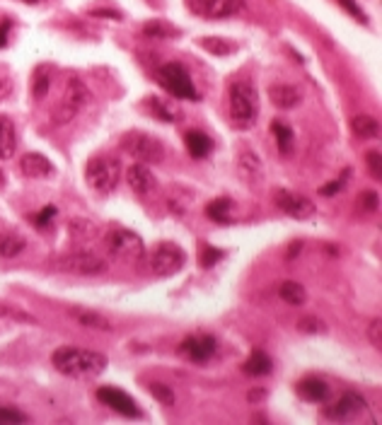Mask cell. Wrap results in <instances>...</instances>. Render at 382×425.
Instances as JSON below:
<instances>
[{"instance_id":"obj_17","label":"cell","mask_w":382,"mask_h":425,"mask_svg":"<svg viewBox=\"0 0 382 425\" xmlns=\"http://www.w3.org/2000/svg\"><path fill=\"white\" fill-rule=\"evenodd\" d=\"M17 153V128L10 116L0 114V160H10Z\"/></svg>"},{"instance_id":"obj_39","label":"cell","mask_w":382,"mask_h":425,"mask_svg":"<svg viewBox=\"0 0 382 425\" xmlns=\"http://www.w3.org/2000/svg\"><path fill=\"white\" fill-rule=\"evenodd\" d=\"M298 327L303 329L305 334H319V331H324V324L319 322V319H315V317H305V319H300Z\"/></svg>"},{"instance_id":"obj_26","label":"cell","mask_w":382,"mask_h":425,"mask_svg":"<svg viewBox=\"0 0 382 425\" xmlns=\"http://www.w3.org/2000/svg\"><path fill=\"white\" fill-rule=\"evenodd\" d=\"M278 297L283 299V302L293 304V307H300V304H305V299H308V292H305V287L296 283V280H286V283H281L278 287Z\"/></svg>"},{"instance_id":"obj_5","label":"cell","mask_w":382,"mask_h":425,"mask_svg":"<svg viewBox=\"0 0 382 425\" xmlns=\"http://www.w3.org/2000/svg\"><path fill=\"white\" fill-rule=\"evenodd\" d=\"M121 150L131 158H136L143 165H158L165 160V145L143 130H131L121 138Z\"/></svg>"},{"instance_id":"obj_18","label":"cell","mask_w":382,"mask_h":425,"mask_svg":"<svg viewBox=\"0 0 382 425\" xmlns=\"http://www.w3.org/2000/svg\"><path fill=\"white\" fill-rule=\"evenodd\" d=\"M268 97H271V102L278 106V109H293V106L300 104V95L298 87L293 85H273L271 90H268Z\"/></svg>"},{"instance_id":"obj_41","label":"cell","mask_w":382,"mask_h":425,"mask_svg":"<svg viewBox=\"0 0 382 425\" xmlns=\"http://www.w3.org/2000/svg\"><path fill=\"white\" fill-rule=\"evenodd\" d=\"M361 203H363V208H366L368 212H373V210H378V193L375 191H363L361 193Z\"/></svg>"},{"instance_id":"obj_11","label":"cell","mask_w":382,"mask_h":425,"mask_svg":"<svg viewBox=\"0 0 382 425\" xmlns=\"http://www.w3.org/2000/svg\"><path fill=\"white\" fill-rule=\"evenodd\" d=\"M363 411H366V399L356 391H346L339 401L324 411V416L331 421H356Z\"/></svg>"},{"instance_id":"obj_44","label":"cell","mask_w":382,"mask_h":425,"mask_svg":"<svg viewBox=\"0 0 382 425\" xmlns=\"http://www.w3.org/2000/svg\"><path fill=\"white\" fill-rule=\"evenodd\" d=\"M12 95V80L8 75H0V102Z\"/></svg>"},{"instance_id":"obj_45","label":"cell","mask_w":382,"mask_h":425,"mask_svg":"<svg viewBox=\"0 0 382 425\" xmlns=\"http://www.w3.org/2000/svg\"><path fill=\"white\" fill-rule=\"evenodd\" d=\"M10 29H12V20H3V22H0V48H3L5 43H8Z\"/></svg>"},{"instance_id":"obj_46","label":"cell","mask_w":382,"mask_h":425,"mask_svg":"<svg viewBox=\"0 0 382 425\" xmlns=\"http://www.w3.org/2000/svg\"><path fill=\"white\" fill-rule=\"evenodd\" d=\"M247 399H249V404H261L266 399V389H252L247 394Z\"/></svg>"},{"instance_id":"obj_42","label":"cell","mask_w":382,"mask_h":425,"mask_svg":"<svg viewBox=\"0 0 382 425\" xmlns=\"http://www.w3.org/2000/svg\"><path fill=\"white\" fill-rule=\"evenodd\" d=\"M54 217H56V208H54V205H49V208L39 210V215L34 217V222H36V227H46Z\"/></svg>"},{"instance_id":"obj_8","label":"cell","mask_w":382,"mask_h":425,"mask_svg":"<svg viewBox=\"0 0 382 425\" xmlns=\"http://www.w3.org/2000/svg\"><path fill=\"white\" fill-rule=\"evenodd\" d=\"M56 268L71 276H99L106 271V261L90 252H71L56 261Z\"/></svg>"},{"instance_id":"obj_28","label":"cell","mask_w":382,"mask_h":425,"mask_svg":"<svg viewBox=\"0 0 382 425\" xmlns=\"http://www.w3.org/2000/svg\"><path fill=\"white\" fill-rule=\"evenodd\" d=\"M143 34H146L148 39H172V36L179 34V29L172 27V24L165 20H150L146 27H143Z\"/></svg>"},{"instance_id":"obj_7","label":"cell","mask_w":382,"mask_h":425,"mask_svg":"<svg viewBox=\"0 0 382 425\" xmlns=\"http://www.w3.org/2000/svg\"><path fill=\"white\" fill-rule=\"evenodd\" d=\"M158 80H160V85L165 87V90L170 92L172 97L189 99V102H196V99H198V92H196V87H193L191 78H189V71H186L184 66H179V63H165V66L160 68Z\"/></svg>"},{"instance_id":"obj_23","label":"cell","mask_w":382,"mask_h":425,"mask_svg":"<svg viewBox=\"0 0 382 425\" xmlns=\"http://www.w3.org/2000/svg\"><path fill=\"white\" fill-rule=\"evenodd\" d=\"M184 143L191 158H206L213 150V140L206 133H201V130H189V133L184 135Z\"/></svg>"},{"instance_id":"obj_25","label":"cell","mask_w":382,"mask_h":425,"mask_svg":"<svg viewBox=\"0 0 382 425\" xmlns=\"http://www.w3.org/2000/svg\"><path fill=\"white\" fill-rule=\"evenodd\" d=\"M240 172L242 177L249 181V184H256V181L264 179V170H261V162L254 153H242L240 158Z\"/></svg>"},{"instance_id":"obj_15","label":"cell","mask_w":382,"mask_h":425,"mask_svg":"<svg viewBox=\"0 0 382 425\" xmlns=\"http://www.w3.org/2000/svg\"><path fill=\"white\" fill-rule=\"evenodd\" d=\"M20 170L24 177H29V179H46L56 172V167H54V162L49 158H44L41 153H27V155H22V160H20Z\"/></svg>"},{"instance_id":"obj_24","label":"cell","mask_w":382,"mask_h":425,"mask_svg":"<svg viewBox=\"0 0 382 425\" xmlns=\"http://www.w3.org/2000/svg\"><path fill=\"white\" fill-rule=\"evenodd\" d=\"M351 128H353V133L358 135V138H378L380 135V121L371 114H358L353 116V121H351Z\"/></svg>"},{"instance_id":"obj_40","label":"cell","mask_w":382,"mask_h":425,"mask_svg":"<svg viewBox=\"0 0 382 425\" xmlns=\"http://www.w3.org/2000/svg\"><path fill=\"white\" fill-rule=\"evenodd\" d=\"M368 170H371V174L375 179H380V150H371V153H368Z\"/></svg>"},{"instance_id":"obj_33","label":"cell","mask_w":382,"mask_h":425,"mask_svg":"<svg viewBox=\"0 0 382 425\" xmlns=\"http://www.w3.org/2000/svg\"><path fill=\"white\" fill-rule=\"evenodd\" d=\"M49 85H51V75H49V71L39 68V71L34 73V80H32V97L36 99V102H41V99L49 95Z\"/></svg>"},{"instance_id":"obj_14","label":"cell","mask_w":382,"mask_h":425,"mask_svg":"<svg viewBox=\"0 0 382 425\" xmlns=\"http://www.w3.org/2000/svg\"><path fill=\"white\" fill-rule=\"evenodd\" d=\"M189 8L203 17H228L242 8V0H189Z\"/></svg>"},{"instance_id":"obj_6","label":"cell","mask_w":382,"mask_h":425,"mask_svg":"<svg viewBox=\"0 0 382 425\" xmlns=\"http://www.w3.org/2000/svg\"><path fill=\"white\" fill-rule=\"evenodd\" d=\"M104 247L114 259L121 261H141L146 256V245H143L141 237L131 232V230H121V227L109 230L104 235Z\"/></svg>"},{"instance_id":"obj_37","label":"cell","mask_w":382,"mask_h":425,"mask_svg":"<svg viewBox=\"0 0 382 425\" xmlns=\"http://www.w3.org/2000/svg\"><path fill=\"white\" fill-rule=\"evenodd\" d=\"M221 259H223V252H221V249H216V247H211V245L203 247V252H201V266H203V268H211L213 264H218Z\"/></svg>"},{"instance_id":"obj_1","label":"cell","mask_w":382,"mask_h":425,"mask_svg":"<svg viewBox=\"0 0 382 425\" xmlns=\"http://www.w3.org/2000/svg\"><path fill=\"white\" fill-rule=\"evenodd\" d=\"M54 367L66 377L73 379H92L97 374H102L109 365L106 355L95 353V351H85V348H75V346H66L59 348L51 355Z\"/></svg>"},{"instance_id":"obj_12","label":"cell","mask_w":382,"mask_h":425,"mask_svg":"<svg viewBox=\"0 0 382 425\" xmlns=\"http://www.w3.org/2000/svg\"><path fill=\"white\" fill-rule=\"evenodd\" d=\"M97 399L104 406H109L111 411H116V414H121L126 418H139L141 416V411H139V406H136L134 399H131L126 391L114 389V386H102V389L97 391Z\"/></svg>"},{"instance_id":"obj_10","label":"cell","mask_w":382,"mask_h":425,"mask_svg":"<svg viewBox=\"0 0 382 425\" xmlns=\"http://www.w3.org/2000/svg\"><path fill=\"white\" fill-rule=\"evenodd\" d=\"M273 201H276V205L286 212V215L296 217V220H308V217L315 215V203H312L310 198L300 196V193L281 189V191H276Z\"/></svg>"},{"instance_id":"obj_30","label":"cell","mask_w":382,"mask_h":425,"mask_svg":"<svg viewBox=\"0 0 382 425\" xmlns=\"http://www.w3.org/2000/svg\"><path fill=\"white\" fill-rule=\"evenodd\" d=\"M198 43L213 56H230L237 51V43L221 39V36H203V39H198Z\"/></svg>"},{"instance_id":"obj_21","label":"cell","mask_w":382,"mask_h":425,"mask_svg":"<svg viewBox=\"0 0 382 425\" xmlns=\"http://www.w3.org/2000/svg\"><path fill=\"white\" fill-rule=\"evenodd\" d=\"M24 249H27L24 237H20L17 232H12V230L0 232V256H3V259H15V256H20Z\"/></svg>"},{"instance_id":"obj_13","label":"cell","mask_w":382,"mask_h":425,"mask_svg":"<svg viewBox=\"0 0 382 425\" xmlns=\"http://www.w3.org/2000/svg\"><path fill=\"white\" fill-rule=\"evenodd\" d=\"M216 339L213 336H189L181 341L179 353L191 362H206L216 355Z\"/></svg>"},{"instance_id":"obj_32","label":"cell","mask_w":382,"mask_h":425,"mask_svg":"<svg viewBox=\"0 0 382 425\" xmlns=\"http://www.w3.org/2000/svg\"><path fill=\"white\" fill-rule=\"evenodd\" d=\"M271 130H273V135H276V143H278V150H281V155H288L291 153V148H293V130L286 126L283 121H273L271 123Z\"/></svg>"},{"instance_id":"obj_2","label":"cell","mask_w":382,"mask_h":425,"mask_svg":"<svg viewBox=\"0 0 382 425\" xmlns=\"http://www.w3.org/2000/svg\"><path fill=\"white\" fill-rule=\"evenodd\" d=\"M230 104V118L237 128H252L259 118V97L249 80H237L230 85L228 92Z\"/></svg>"},{"instance_id":"obj_36","label":"cell","mask_w":382,"mask_h":425,"mask_svg":"<svg viewBox=\"0 0 382 425\" xmlns=\"http://www.w3.org/2000/svg\"><path fill=\"white\" fill-rule=\"evenodd\" d=\"M348 174H351V172L346 170L336 181H329V184H324L322 189H319V193H322V196H327V198H329V196H336V193H339V191L343 189V184H346Z\"/></svg>"},{"instance_id":"obj_38","label":"cell","mask_w":382,"mask_h":425,"mask_svg":"<svg viewBox=\"0 0 382 425\" xmlns=\"http://www.w3.org/2000/svg\"><path fill=\"white\" fill-rule=\"evenodd\" d=\"M336 3H339L341 8L346 10L351 17H356V20H358L361 24H368V15H366V12H363V10L358 8V5L353 3V0H336Z\"/></svg>"},{"instance_id":"obj_27","label":"cell","mask_w":382,"mask_h":425,"mask_svg":"<svg viewBox=\"0 0 382 425\" xmlns=\"http://www.w3.org/2000/svg\"><path fill=\"white\" fill-rule=\"evenodd\" d=\"M206 215L211 217V220L216 222H233V201L230 198H218V201H211L206 205Z\"/></svg>"},{"instance_id":"obj_20","label":"cell","mask_w":382,"mask_h":425,"mask_svg":"<svg viewBox=\"0 0 382 425\" xmlns=\"http://www.w3.org/2000/svg\"><path fill=\"white\" fill-rule=\"evenodd\" d=\"M298 394H300V399H305V401H327L329 386H327V382H322V379H317V377H305L303 382L298 384Z\"/></svg>"},{"instance_id":"obj_22","label":"cell","mask_w":382,"mask_h":425,"mask_svg":"<svg viewBox=\"0 0 382 425\" xmlns=\"http://www.w3.org/2000/svg\"><path fill=\"white\" fill-rule=\"evenodd\" d=\"M242 370L247 374H252V377H264V374H271L273 362L264 351H254L247 360H244Z\"/></svg>"},{"instance_id":"obj_19","label":"cell","mask_w":382,"mask_h":425,"mask_svg":"<svg viewBox=\"0 0 382 425\" xmlns=\"http://www.w3.org/2000/svg\"><path fill=\"white\" fill-rule=\"evenodd\" d=\"M146 109L153 114L158 121H165V123H174V121H179L181 114L177 111V106L170 104V102H165L162 97H148L146 99Z\"/></svg>"},{"instance_id":"obj_31","label":"cell","mask_w":382,"mask_h":425,"mask_svg":"<svg viewBox=\"0 0 382 425\" xmlns=\"http://www.w3.org/2000/svg\"><path fill=\"white\" fill-rule=\"evenodd\" d=\"M71 314L75 322H80L87 329H95V331H111V324L106 322L102 314H95V312H80V309H71Z\"/></svg>"},{"instance_id":"obj_47","label":"cell","mask_w":382,"mask_h":425,"mask_svg":"<svg viewBox=\"0 0 382 425\" xmlns=\"http://www.w3.org/2000/svg\"><path fill=\"white\" fill-rule=\"evenodd\" d=\"M90 15H95V17H111V20H121V15L114 10H92Z\"/></svg>"},{"instance_id":"obj_4","label":"cell","mask_w":382,"mask_h":425,"mask_svg":"<svg viewBox=\"0 0 382 425\" xmlns=\"http://www.w3.org/2000/svg\"><path fill=\"white\" fill-rule=\"evenodd\" d=\"M90 102H92V92L87 90V85L83 80L71 78L66 83L64 97H61V102L54 109V123H71Z\"/></svg>"},{"instance_id":"obj_3","label":"cell","mask_w":382,"mask_h":425,"mask_svg":"<svg viewBox=\"0 0 382 425\" xmlns=\"http://www.w3.org/2000/svg\"><path fill=\"white\" fill-rule=\"evenodd\" d=\"M85 179L97 193H111L121 181V162L109 155H95L85 165Z\"/></svg>"},{"instance_id":"obj_34","label":"cell","mask_w":382,"mask_h":425,"mask_svg":"<svg viewBox=\"0 0 382 425\" xmlns=\"http://www.w3.org/2000/svg\"><path fill=\"white\" fill-rule=\"evenodd\" d=\"M150 394H153V396L158 399L162 406H174V391H172V386L155 382V384H150Z\"/></svg>"},{"instance_id":"obj_35","label":"cell","mask_w":382,"mask_h":425,"mask_svg":"<svg viewBox=\"0 0 382 425\" xmlns=\"http://www.w3.org/2000/svg\"><path fill=\"white\" fill-rule=\"evenodd\" d=\"M29 418L12 406H0V423H27Z\"/></svg>"},{"instance_id":"obj_29","label":"cell","mask_w":382,"mask_h":425,"mask_svg":"<svg viewBox=\"0 0 382 425\" xmlns=\"http://www.w3.org/2000/svg\"><path fill=\"white\" fill-rule=\"evenodd\" d=\"M71 237H73V242H90V240H95L97 237V225L95 222H90V220H83V217H75V220L71 222Z\"/></svg>"},{"instance_id":"obj_9","label":"cell","mask_w":382,"mask_h":425,"mask_svg":"<svg viewBox=\"0 0 382 425\" xmlns=\"http://www.w3.org/2000/svg\"><path fill=\"white\" fill-rule=\"evenodd\" d=\"M184 261H186L184 249L174 245V242H160L153 249V254H150V266H153V271L158 276H172V273H177L184 266Z\"/></svg>"},{"instance_id":"obj_16","label":"cell","mask_w":382,"mask_h":425,"mask_svg":"<svg viewBox=\"0 0 382 425\" xmlns=\"http://www.w3.org/2000/svg\"><path fill=\"white\" fill-rule=\"evenodd\" d=\"M126 181H129L131 189H134L136 193H141V196H146V193L155 191V174L150 172L148 165H143V162H136V165L129 167Z\"/></svg>"},{"instance_id":"obj_48","label":"cell","mask_w":382,"mask_h":425,"mask_svg":"<svg viewBox=\"0 0 382 425\" xmlns=\"http://www.w3.org/2000/svg\"><path fill=\"white\" fill-rule=\"evenodd\" d=\"M17 3H24V5H44V3H51V0H17Z\"/></svg>"},{"instance_id":"obj_43","label":"cell","mask_w":382,"mask_h":425,"mask_svg":"<svg viewBox=\"0 0 382 425\" xmlns=\"http://www.w3.org/2000/svg\"><path fill=\"white\" fill-rule=\"evenodd\" d=\"M380 329H382V322H380V317H378V319H375V322L371 324V331H368V336H371V341H373V346H375V348H380V346H382Z\"/></svg>"}]
</instances>
